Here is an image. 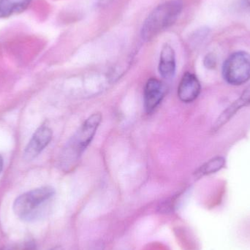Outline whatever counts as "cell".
<instances>
[{
	"label": "cell",
	"mask_w": 250,
	"mask_h": 250,
	"mask_svg": "<svg viewBox=\"0 0 250 250\" xmlns=\"http://www.w3.org/2000/svg\"><path fill=\"white\" fill-rule=\"evenodd\" d=\"M49 250H64V249H63L62 247L57 246L54 247V248H51V249Z\"/></svg>",
	"instance_id": "obj_14"
},
{
	"label": "cell",
	"mask_w": 250,
	"mask_h": 250,
	"mask_svg": "<svg viewBox=\"0 0 250 250\" xmlns=\"http://www.w3.org/2000/svg\"><path fill=\"white\" fill-rule=\"evenodd\" d=\"M53 138L52 129L47 126H40L31 138L23 151V157L28 161L34 160L48 146Z\"/></svg>",
	"instance_id": "obj_5"
},
{
	"label": "cell",
	"mask_w": 250,
	"mask_h": 250,
	"mask_svg": "<svg viewBox=\"0 0 250 250\" xmlns=\"http://www.w3.org/2000/svg\"><path fill=\"white\" fill-rule=\"evenodd\" d=\"M204 64L207 68L214 69L217 65V60H216L215 56L212 54H207L204 58Z\"/></svg>",
	"instance_id": "obj_12"
},
{
	"label": "cell",
	"mask_w": 250,
	"mask_h": 250,
	"mask_svg": "<svg viewBox=\"0 0 250 250\" xmlns=\"http://www.w3.org/2000/svg\"><path fill=\"white\" fill-rule=\"evenodd\" d=\"M32 0H0V19L24 11Z\"/></svg>",
	"instance_id": "obj_10"
},
{
	"label": "cell",
	"mask_w": 250,
	"mask_h": 250,
	"mask_svg": "<svg viewBox=\"0 0 250 250\" xmlns=\"http://www.w3.org/2000/svg\"><path fill=\"white\" fill-rule=\"evenodd\" d=\"M182 0H169L157 6L144 21L141 28L143 39L151 41L172 26L182 13Z\"/></svg>",
	"instance_id": "obj_2"
},
{
	"label": "cell",
	"mask_w": 250,
	"mask_h": 250,
	"mask_svg": "<svg viewBox=\"0 0 250 250\" xmlns=\"http://www.w3.org/2000/svg\"><path fill=\"white\" fill-rule=\"evenodd\" d=\"M201 90V83L197 76L188 72L181 79L177 95L182 102L189 104L198 98Z\"/></svg>",
	"instance_id": "obj_7"
},
{
	"label": "cell",
	"mask_w": 250,
	"mask_h": 250,
	"mask_svg": "<svg viewBox=\"0 0 250 250\" xmlns=\"http://www.w3.org/2000/svg\"><path fill=\"white\" fill-rule=\"evenodd\" d=\"M176 70V54L171 45L166 43L160 52L158 70L163 79H171L174 77Z\"/></svg>",
	"instance_id": "obj_8"
},
{
	"label": "cell",
	"mask_w": 250,
	"mask_h": 250,
	"mask_svg": "<svg viewBox=\"0 0 250 250\" xmlns=\"http://www.w3.org/2000/svg\"><path fill=\"white\" fill-rule=\"evenodd\" d=\"M102 120L101 113L92 114L69 140L63 148L59 160L60 167L63 170L69 171L76 166L82 154L93 140Z\"/></svg>",
	"instance_id": "obj_1"
},
{
	"label": "cell",
	"mask_w": 250,
	"mask_h": 250,
	"mask_svg": "<svg viewBox=\"0 0 250 250\" xmlns=\"http://www.w3.org/2000/svg\"><path fill=\"white\" fill-rule=\"evenodd\" d=\"M3 166H4V162H3L2 157L0 156V173H1V170H2Z\"/></svg>",
	"instance_id": "obj_13"
},
{
	"label": "cell",
	"mask_w": 250,
	"mask_h": 250,
	"mask_svg": "<svg viewBox=\"0 0 250 250\" xmlns=\"http://www.w3.org/2000/svg\"><path fill=\"white\" fill-rule=\"evenodd\" d=\"M223 76L230 85L247 83L250 79V54L245 51L231 54L223 64Z\"/></svg>",
	"instance_id": "obj_4"
},
{
	"label": "cell",
	"mask_w": 250,
	"mask_h": 250,
	"mask_svg": "<svg viewBox=\"0 0 250 250\" xmlns=\"http://www.w3.org/2000/svg\"><path fill=\"white\" fill-rule=\"evenodd\" d=\"M55 194L54 188L49 186L41 187L19 195L13 203V211L18 217L29 220L45 201Z\"/></svg>",
	"instance_id": "obj_3"
},
{
	"label": "cell",
	"mask_w": 250,
	"mask_h": 250,
	"mask_svg": "<svg viewBox=\"0 0 250 250\" xmlns=\"http://www.w3.org/2000/svg\"><path fill=\"white\" fill-rule=\"evenodd\" d=\"M166 88L161 81L151 78L144 87V105L146 112L151 114L160 105L164 98Z\"/></svg>",
	"instance_id": "obj_6"
},
{
	"label": "cell",
	"mask_w": 250,
	"mask_h": 250,
	"mask_svg": "<svg viewBox=\"0 0 250 250\" xmlns=\"http://www.w3.org/2000/svg\"><path fill=\"white\" fill-rule=\"evenodd\" d=\"M226 165V160L223 157H217L208 160L207 163L203 164L198 170L195 172L194 175L196 177L201 178L202 176H208L212 173H217L221 170Z\"/></svg>",
	"instance_id": "obj_11"
},
{
	"label": "cell",
	"mask_w": 250,
	"mask_h": 250,
	"mask_svg": "<svg viewBox=\"0 0 250 250\" xmlns=\"http://www.w3.org/2000/svg\"><path fill=\"white\" fill-rule=\"evenodd\" d=\"M250 105V84L244 91L240 98H238L233 104L229 108H226L217 119L216 123L213 126V130L214 132L224 126L228 122L230 121V119L238 112L242 107L248 106Z\"/></svg>",
	"instance_id": "obj_9"
},
{
	"label": "cell",
	"mask_w": 250,
	"mask_h": 250,
	"mask_svg": "<svg viewBox=\"0 0 250 250\" xmlns=\"http://www.w3.org/2000/svg\"><path fill=\"white\" fill-rule=\"evenodd\" d=\"M248 5H249V7H250V0H248Z\"/></svg>",
	"instance_id": "obj_15"
}]
</instances>
